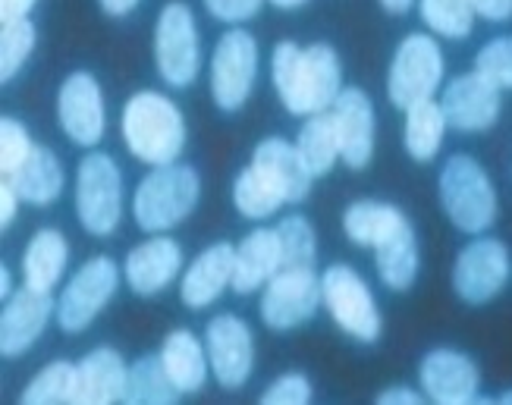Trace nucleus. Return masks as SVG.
Instances as JSON below:
<instances>
[{
  "label": "nucleus",
  "mask_w": 512,
  "mask_h": 405,
  "mask_svg": "<svg viewBox=\"0 0 512 405\" xmlns=\"http://www.w3.org/2000/svg\"><path fill=\"white\" fill-rule=\"evenodd\" d=\"M415 7L434 38L462 41L475 32V13L465 0H418Z\"/></svg>",
  "instance_id": "nucleus-35"
},
{
  "label": "nucleus",
  "mask_w": 512,
  "mask_h": 405,
  "mask_svg": "<svg viewBox=\"0 0 512 405\" xmlns=\"http://www.w3.org/2000/svg\"><path fill=\"white\" fill-rule=\"evenodd\" d=\"M151 57L161 82L170 88H189L202 76V32H198L192 7L183 4V0H167L158 19H154Z\"/></svg>",
  "instance_id": "nucleus-6"
},
{
  "label": "nucleus",
  "mask_w": 512,
  "mask_h": 405,
  "mask_svg": "<svg viewBox=\"0 0 512 405\" xmlns=\"http://www.w3.org/2000/svg\"><path fill=\"white\" fill-rule=\"evenodd\" d=\"M70 267V239H66L57 227H41L26 239V249L19 258V277L32 289H48L66 277Z\"/></svg>",
  "instance_id": "nucleus-26"
},
{
  "label": "nucleus",
  "mask_w": 512,
  "mask_h": 405,
  "mask_svg": "<svg viewBox=\"0 0 512 405\" xmlns=\"http://www.w3.org/2000/svg\"><path fill=\"white\" fill-rule=\"evenodd\" d=\"M205 349L211 362V377L220 390L236 393L249 384L255 371V333L239 314H214L205 324Z\"/></svg>",
  "instance_id": "nucleus-14"
},
{
  "label": "nucleus",
  "mask_w": 512,
  "mask_h": 405,
  "mask_svg": "<svg viewBox=\"0 0 512 405\" xmlns=\"http://www.w3.org/2000/svg\"><path fill=\"white\" fill-rule=\"evenodd\" d=\"M264 4H271V7H277V10H299V7H305L308 0H264Z\"/></svg>",
  "instance_id": "nucleus-48"
},
{
  "label": "nucleus",
  "mask_w": 512,
  "mask_h": 405,
  "mask_svg": "<svg viewBox=\"0 0 512 405\" xmlns=\"http://www.w3.org/2000/svg\"><path fill=\"white\" fill-rule=\"evenodd\" d=\"M277 239L283 252V267H315L318 261V233L305 214H286L277 220Z\"/></svg>",
  "instance_id": "nucleus-36"
},
{
  "label": "nucleus",
  "mask_w": 512,
  "mask_h": 405,
  "mask_svg": "<svg viewBox=\"0 0 512 405\" xmlns=\"http://www.w3.org/2000/svg\"><path fill=\"white\" fill-rule=\"evenodd\" d=\"M35 139L19 117H0V176H10L32 154Z\"/></svg>",
  "instance_id": "nucleus-38"
},
{
  "label": "nucleus",
  "mask_w": 512,
  "mask_h": 405,
  "mask_svg": "<svg viewBox=\"0 0 512 405\" xmlns=\"http://www.w3.org/2000/svg\"><path fill=\"white\" fill-rule=\"evenodd\" d=\"M374 267H377V277H381V283L390 292H409L415 286V280H418V267H421L415 227H406L390 242L377 245V249H374Z\"/></svg>",
  "instance_id": "nucleus-30"
},
{
  "label": "nucleus",
  "mask_w": 512,
  "mask_h": 405,
  "mask_svg": "<svg viewBox=\"0 0 512 405\" xmlns=\"http://www.w3.org/2000/svg\"><path fill=\"white\" fill-rule=\"evenodd\" d=\"M494 402H500V405H512V387H509V390H503L500 396H494Z\"/></svg>",
  "instance_id": "nucleus-49"
},
{
  "label": "nucleus",
  "mask_w": 512,
  "mask_h": 405,
  "mask_svg": "<svg viewBox=\"0 0 512 405\" xmlns=\"http://www.w3.org/2000/svg\"><path fill=\"white\" fill-rule=\"evenodd\" d=\"M19 405H79V371L76 362L54 358L26 387L19 390Z\"/></svg>",
  "instance_id": "nucleus-31"
},
{
  "label": "nucleus",
  "mask_w": 512,
  "mask_h": 405,
  "mask_svg": "<svg viewBox=\"0 0 512 405\" xmlns=\"http://www.w3.org/2000/svg\"><path fill=\"white\" fill-rule=\"evenodd\" d=\"M340 129V164L349 170H365L377 145V114L374 101L359 85H346L330 107Z\"/></svg>",
  "instance_id": "nucleus-19"
},
{
  "label": "nucleus",
  "mask_w": 512,
  "mask_h": 405,
  "mask_svg": "<svg viewBox=\"0 0 512 405\" xmlns=\"http://www.w3.org/2000/svg\"><path fill=\"white\" fill-rule=\"evenodd\" d=\"M183 245L170 233H151L145 242L132 245L123 258V283L132 296L154 299L183 277Z\"/></svg>",
  "instance_id": "nucleus-16"
},
{
  "label": "nucleus",
  "mask_w": 512,
  "mask_h": 405,
  "mask_svg": "<svg viewBox=\"0 0 512 405\" xmlns=\"http://www.w3.org/2000/svg\"><path fill=\"white\" fill-rule=\"evenodd\" d=\"M475 73L494 82L500 92H512V35H497L475 57Z\"/></svg>",
  "instance_id": "nucleus-37"
},
{
  "label": "nucleus",
  "mask_w": 512,
  "mask_h": 405,
  "mask_svg": "<svg viewBox=\"0 0 512 405\" xmlns=\"http://www.w3.org/2000/svg\"><path fill=\"white\" fill-rule=\"evenodd\" d=\"M139 4H142V0H98L101 13L110 16V19H126L129 13H136Z\"/></svg>",
  "instance_id": "nucleus-45"
},
{
  "label": "nucleus",
  "mask_w": 512,
  "mask_h": 405,
  "mask_svg": "<svg viewBox=\"0 0 512 405\" xmlns=\"http://www.w3.org/2000/svg\"><path fill=\"white\" fill-rule=\"evenodd\" d=\"M230 198H233V208L239 217H246L252 223H261V220H271L286 201L283 195L267 183V179L252 167L246 164L236 176H233V189H230Z\"/></svg>",
  "instance_id": "nucleus-33"
},
{
  "label": "nucleus",
  "mask_w": 512,
  "mask_h": 405,
  "mask_svg": "<svg viewBox=\"0 0 512 405\" xmlns=\"http://www.w3.org/2000/svg\"><path fill=\"white\" fill-rule=\"evenodd\" d=\"M158 355L173 380V387L183 396H195L205 390V384L211 380V362L202 336H195L189 327H176L164 336Z\"/></svg>",
  "instance_id": "nucleus-24"
},
{
  "label": "nucleus",
  "mask_w": 512,
  "mask_h": 405,
  "mask_svg": "<svg viewBox=\"0 0 512 405\" xmlns=\"http://www.w3.org/2000/svg\"><path fill=\"white\" fill-rule=\"evenodd\" d=\"M271 85L289 117L324 114L343 92V60L327 41H277L271 51Z\"/></svg>",
  "instance_id": "nucleus-1"
},
{
  "label": "nucleus",
  "mask_w": 512,
  "mask_h": 405,
  "mask_svg": "<svg viewBox=\"0 0 512 405\" xmlns=\"http://www.w3.org/2000/svg\"><path fill=\"white\" fill-rule=\"evenodd\" d=\"M315 399V387H311L308 374L302 371H283L280 377H274V384L261 390L258 402L261 405H308Z\"/></svg>",
  "instance_id": "nucleus-39"
},
{
  "label": "nucleus",
  "mask_w": 512,
  "mask_h": 405,
  "mask_svg": "<svg viewBox=\"0 0 512 405\" xmlns=\"http://www.w3.org/2000/svg\"><path fill=\"white\" fill-rule=\"evenodd\" d=\"M233 261H236V245L220 239L205 245L186 267L180 277V302L189 311H205L211 308L233 283Z\"/></svg>",
  "instance_id": "nucleus-20"
},
{
  "label": "nucleus",
  "mask_w": 512,
  "mask_h": 405,
  "mask_svg": "<svg viewBox=\"0 0 512 405\" xmlns=\"http://www.w3.org/2000/svg\"><path fill=\"white\" fill-rule=\"evenodd\" d=\"M406 227H412V220L406 217L403 208L390 205V201H352L343 211V233L352 245H362V249H377V245L390 242L399 236Z\"/></svg>",
  "instance_id": "nucleus-27"
},
{
  "label": "nucleus",
  "mask_w": 512,
  "mask_h": 405,
  "mask_svg": "<svg viewBox=\"0 0 512 405\" xmlns=\"http://www.w3.org/2000/svg\"><path fill=\"white\" fill-rule=\"evenodd\" d=\"M4 179L13 183V189L22 198V205H32V208H51L66 189L63 161L57 157V151H51L41 142H35L32 154Z\"/></svg>",
  "instance_id": "nucleus-25"
},
{
  "label": "nucleus",
  "mask_w": 512,
  "mask_h": 405,
  "mask_svg": "<svg viewBox=\"0 0 512 405\" xmlns=\"http://www.w3.org/2000/svg\"><path fill=\"white\" fill-rule=\"evenodd\" d=\"M403 148L412 157L415 164H428L437 157V151L443 148V139H447L450 123L443 117V107L437 98L418 101L409 110H403Z\"/></svg>",
  "instance_id": "nucleus-28"
},
{
  "label": "nucleus",
  "mask_w": 512,
  "mask_h": 405,
  "mask_svg": "<svg viewBox=\"0 0 512 405\" xmlns=\"http://www.w3.org/2000/svg\"><path fill=\"white\" fill-rule=\"evenodd\" d=\"M447 60L440 41L431 32H409L396 44L387 70V98L396 110H409L418 101L437 98Z\"/></svg>",
  "instance_id": "nucleus-9"
},
{
  "label": "nucleus",
  "mask_w": 512,
  "mask_h": 405,
  "mask_svg": "<svg viewBox=\"0 0 512 405\" xmlns=\"http://www.w3.org/2000/svg\"><path fill=\"white\" fill-rule=\"evenodd\" d=\"M38 48V26L29 19L0 22V82H13Z\"/></svg>",
  "instance_id": "nucleus-34"
},
{
  "label": "nucleus",
  "mask_w": 512,
  "mask_h": 405,
  "mask_svg": "<svg viewBox=\"0 0 512 405\" xmlns=\"http://www.w3.org/2000/svg\"><path fill=\"white\" fill-rule=\"evenodd\" d=\"M509 277H512V258H509L506 242L481 233L456 255L450 283L459 302L478 308V305L494 302L506 289Z\"/></svg>",
  "instance_id": "nucleus-12"
},
{
  "label": "nucleus",
  "mask_w": 512,
  "mask_h": 405,
  "mask_svg": "<svg viewBox=\"0 0 512 405\" xmlns=\"http://www.w3.org/2000/svg\"><path fill=\"white\" fill-rule=\"evenodd\" d=\"M123 208L126 183L120 164L107 151H85L73 176V211L79 227L95 239L114 236L120 230Z\"/></svg>",
  "instance_id": "nucleus-5"
},
{
  "label": "nucleus",
  "mask_w": 512,
  "mask_h": 405,
  "mask_svg": "<svg viewBox=\"0 0 512 405\" xmlns=\"http://www.w3.org/2000/svg\"><path fill=\"white\" fill-rule=\"evenodd\" d=\"M418 387L425 390L428 402L437 405H475L494 402L491 396H481V368L475 358L459 349H431L418 362Z\"/></svg>",
  "instance_id": "nucleus-15"
},
{
  "label": "nucleus",
  "mask_w": 512,
  "mask_h": 405,
  "mask_svg": "<svg viewBox=\"0 0 512 405\" xmlns=\"http://www.w3.org/2000/svg\"><path fill=\"white\" fill-rule=\"evenodd\" d=\"M377 4H381L384 13H390V16H403L418 4V0H377Z\"/></svg>",
  "instance_id": "nucleus-46"
},
{
  "label": "nucleus",
  "mask_w": 512,
  "mask_h": 405,
  "mask_svg": "<svg viewBox=\"0 0 512 405\" xmlns=\"http://www.w3.org/2000/svg\"><path fill=\"white\" fill-rule=\"evenodd\" d=\"M437 198L447 220L465 236H481L497 223V186L472 154H450L443 161L437 176Z\"/></svg>",
  "instance_id": "nucleus-4"
},
{
  "label": "nucleus",
  "mask_w": 512,
  "mask_h": 405,
  "mask_svg": "<svg viewBox=\"0 0 512 405\" xmlns=\"http://www.w3.org/2000/svg\"><path fill=\"white\" fill-rule=\"evenodd\" d=\"M13 274H10V264L4 261L0 264V299H10L13 296Z\"/></svg>",
  "instance_id": "nucleus-47"
},
{
  "label": "nucleus",
  "mask_w": 512,
  "mask_h": 405,
  "mask_svg": "<svg viewBox=\"0 0 512 405\" xmlns=\"http://www.w3.org/2000/svg\"><path fill=\"white\" fill-rule=\"evenodd\" d=\"M374 402L377 405H425L428 396H425V390H421V387L415 390L409 384H393V387H384L381 393H377Z\"/></svg>",
  "instance_id": "nucleus-41"
},
{
  "label": "nucleus",
  "mask_w": 512,
  "mask_h": 405,
  "mask_svg": "<svg viewBox=\"0 0 512 405\" xmlns=\"http://www.w3.org/2000/svg\"><path fill=\"white\" fill-rule=\"evenodd\" d=\"M321 311V274L315 267H283L261 289L258 318L271 333L305 327Z\"/></svg>",
  "instance_id": "nucleus-11"
},
{
  "label": "nucleus",
  "mask_w": 512,
  "mask_h": 405,
  "mask_svg": "<svg viewBox=\"0 0 512 405\" xmlns=\"http://www.w3.org/2000/svg\"><path fill=\"white\" fill-rule=\"evenodd\" d=\"M79 405H110L126 399L129 362L114 346H95L79 362Z\"/></svg>",
  "instance_id": "nucleus-23"
},
{
  "label": "nucleus",
  "mask_w": 512,
  "mask_h": 405,
  "mask_svg": "<svg viewBox=\"0 0 512 405\" xmlns=\"http://www.w3.org/2000/svg\"><path fill=\"white\" fill-rule=\"evenodd\" d=\"M19 205H22L19 192L13 189L10 179L0 176V230H10L13 227V220L19 217Z\"/></svg>",
  "instance_id": "nucleus-43"
},
{
  "label": "nucleus",
  "mask_w": 512,
  "mask_h": 405,
  "mask_svg": "<svg viewBox=\"0 0 512 405\" xmlns=\"http://www.w3.org/2000/svg\"><path fill=\"white\" fill-rule=\"evenodd\" d=\"M57 321V296L48 289H32L22 283L0 308V355L22 358Z\"/></svg>",
  "instance_id": "nucleus-17"
},
{
  "label": "nucleus",
  "mask_w": 512,
  "mask_h": 405,
  "mask_svg": "<svg viewBox=\"0 0 512 405\" xmlns=\"http://www.w3.org/2000/svg\"><path fill=\"white\" fill-rule=\"evenodd\" d=\"M296 151L302 154L305 167L311 170V176H327L340 161V129L337 120H333L330 110L324 114H311L305 117V123L296 132Z\"/></svg>",
  "instance_id": "nucleus-29"
},
{
  "label": "nucleus",
  "mask_w": 512,
  "mask_h": 405,
  "mask_svg": "<svg viewBox=\"0 0 512 405\" xmlns=\"http://www.w3.org/2000/svg\"><path fill=\"white\" fill-rule=\"evenodd\" d=\"M123 283V267L110 255H92L66 277L57 296V327L66 336H79L98 321V314L114 302Z\"/></svg>",
  "instance_id": "nucleus-7"
},
{
  "label": "nucleus",
  "mask_w": 512,
  "mask_h": 405,
  "mask_svg": "<svg viewBox=\"0 0 512 405\" xmlns=\"http://www.w3.org/2000/svg\"><path fill=\"white\" fill-rule=\"evenodd\" d=\"M54 114L66 142L85 151L98 148L107 132V101L98 76L88 70H73L70 76H63Z\"/></svg>",
  "instance_id": "nucleus-13"
},
{
  "label": "nucleus",
  "mask_w": 512,
  "mask_h": 405,
  "mask_svg": "<svg viewBox=\"0 0 512 405\" xmlns=\"http://www.w3.org/2000/svg\"><path fill=\"white\" fill-rule=\"evenodd\" d=\"M202 4L211 19L224 22V26H242L261 13L264 0H202Z\"/></svg>",
  "instance_id": "nucleus-40"
},
{
  "label": "nucleus",
  "mask_w": 512,
  "mask_h": 405,
  "mask_svg": "<svg viewBox=\"0 0 512 405\" xmlns=\"http://www.w3.org/2000/svg\"><path fill=\"white\" fill-rule=\"evenodd\" d=\"M120 139L123 148L145 167L176 164L189 142L186 114L170 95L158 88H142L120 107Z\"/></svg>",
  "instance_id": "nucleus-2"
},
{
  "label": "nucleus",
  "mask_w": 512,
  "mask_h": 405,
  "mask_svg": "<svg viewBox=\"0 0 512 405\" xmlns=\"http://www.w3.org/2000/svg\"><path fill=\"white\" fill-rule=\"evenodd\" d=\"M258 66H261V51L249 29L230 26L217 38L208 66V88L217 110L236 114V110L249 104L258 82Z\"/></svg>",
  "instance_id": "nucleus-10"
},
{
  "label": "nucleus",
  "mask_w": 512,
  "mask_h": 405,
  "mask_svg": "<svg viewBox=\"0 0 512 405\" xmlns=\"http://www.w3.org/2000/svg\"><path fill=\"white\" fill-rule=\"evenodd\" d=\"M35 7H38V0H0V22L29 19Z\"/></svg>",
  "instance_id": "nucleus-44"
},
{
  "label": "nucleus",
  "mask_w": 512,
  "mask_h": 405,
  "mask_svg": "<svg viewBox=\"0 0 512 405\" xmlns=\"http://www.w3.org/2000/svg\"><path fill=\"white\" fill-rule=\"evenodd\" d=\"M321 308L355 343H377L384 333V314L365 277L352 264H330L321 274Z\"/></svg>",
  "instance_id": "nucleus-8"
},
{
  "label": "nucleus",
  "mask_w": 512,
  "mask_h": 405,
  "mask_svg": "<svg viewBox=\"0 0 512 405\" xmlns=\"http://www.w3.org/2000/svg\"><path fill=\"white\" fill-rule=\"evenodd\" d=\"M183 393L173 387V380L161 362L158 352L139 355L129 362V380H126V399L132 405H173L180 402Z\"/></svg>",
  "instance_id": "nucleus-32"
},
{
  "label": "nucleus",
  "mask_w": 512,
  "mask_h": 405,
  "mask_svg": "<svg viewBox=\"0 0 512 405\" xmlns=\"http://www.w3.org/2000/svg\"><path fill=\"white\" fill-rule=\"evenodd\" d=\"M283 270V252L274 227H255L236 242V261H233V283L230 289L236 296H255L264 283Z\"/></svg>",
  "instance_id": "nucleus-22"
},
{
  "label": "nucleus",
  "mask_w": 512,
  "mask_h": 405,
  "mask_svg": "<svg viewBox=\"0 0 512 405\" xmlns=\"http://www.w3.org/2000/svg\"><path fill=\"white\" fill-rule=\"evenodd\" d=\"M202 201V176L192 164L151 167L129 198V214L142 233H173Z\"/></svg>",
  "instance_id": "nucleus-3"
},
{
  "label": "nucleus",
  "mask_w": 512,
  "mask_h": 405,
  "mask_svg": "<svg viewBox=\"0 0 512 405\" xmlns=\"http://www.w3.org/2000/svg\"><path fill=\"white\" fill-rule=\"evenodd\" d=\"M267 183H271L286 205H302L311 192L315 176L305 167L302 154L296 151V142L283 139V135H267L252 148V161H249Z\"/></svg>",
  "instance_id": "nucleus-21"
},
{
  "label": "nucleus",
  "mask_w": 512,
  "mask_h": 405,
  "mask_svg": "<svg viewBox=\"0 0 512 405\" xmlns=\"http://www.w3.org/2000/svg\"><path fill=\"white\" fill-rule=\"evenodd\" d=\"M475 19L487 22H509L512 19V0H465Z\"/></svg>",
  "instance_id": "nucleus-42"
},
{
  "label": "nucleus",
  "mask_w": 512,
  "mask_h": 405,
  "mask_svg": "<svg viewBox=\"0 0 512 405\" xmlns=\"http://www.w3.org/2000/svg\"><path fill=\"white\" fill-rule=\"evenodd\" d=\"M440 107L450 129L462 135H478L494 129L503 114V92L481 73H459L440 92Z\"/></svg>",
  "instance_id": "nucleus-18"
}]
</instances>
